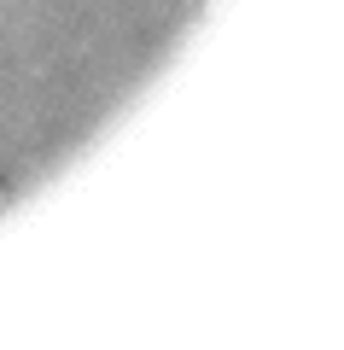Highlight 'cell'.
Here are the masks:
<instances>
[{"label":"cell","instance_id":"1","mask_svg":"<svg viewBox=\"0 0 344 350\" xmlns=\"http://www.w3.org/2000/svg\"><path fill=\"white\" fill-rule=\"evenodd\" d=\"M0 211H6V187H0Z\"/></svg>","mask_w":344,"mask_h":350}]
</instances>
